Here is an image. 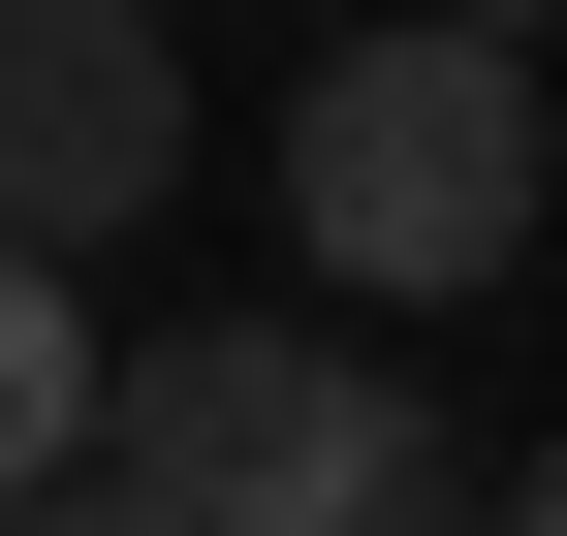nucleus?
Wrapping results in <instances>:
<instances>
[{"instance_id": "6", "label": "nucleus", "mask_w": 567, "mask_h": 536, "mask_svg": "<svg viewBox=\"0 0 567 536\" xmlns=\"http://www.w3.org/2000/svg\"><path fill=\"white\" fill-rule=\"evenodd\" d=\"M473 536H567V442H536V474H505V505H473Z\"/></svg>"}, {"instance_id": "5", "label": "nucleus", "mask_w": 567, "mask_h": 536, "mask_svg": "<svg viewBox=\"0 0 567 536\" xmlns=\"http://www.w3.org/2000/svg\"><path fill=\"white\" fill-rule=\"evenodd\" d=\"M0 536H158V505H126V474H32V505H0Z\"/></svg>"}, {"instance_id": "2", "label": "nucleus", "mask_w": 567, "mask_h": 536, "mask_svg": "<svg viewBox=\"0 0 567 536\" xmlns=\"http://www.w3.org/2000/svg\"><path fill=\"white\" fill-rule=\"evenodd\" d=\"M284 252L316 285H505L536 252V32H347L284 63Z\"/></svg>"}, {"instance_id": "7", "label": "nucleus", "mask_w": 567, "mask_h": 536, "mask_svg": "<svg viewBox=\"0 0 567 536\" xmlns=\"http://www.w3.org/2000/svg\"><path fill=\"white\" fill-rule=\"evenodd\" d=\"M442 32H536V0H442Z\"/></svg>"}, {"instance_id": "1", "label": "nucleus", "mask_w": 567, "mask_h": 536, "mask_svg": "<svg viewBox=\"0 0 567 536\" xmlns=\"http://www.w3.org/2000/svg\"><path fill=\"white\" fill-rule=\"evenodd\" d=\"M95 474L158 536H473L442 411L379 348H284V316H189V348H95Z\"/></svg>"}, {"instance_id": "4", "label": "nucleus", "mask_w": 567, "mask_h": 536, "mask_svg": "<svg viewBox=\"0 0 567 536\" xmlns=\"http://www.w3.org/2000/svg\"><path fill=\"white\" fill-rule=\"evenodd\" d=\"M32 474H95V285L0 252V505H32Z\"/></svg>"}, {"instance_id": "3", "label": "nucleus", "mask_w": 567, "mask_h": 536, "mask_svg": "<svg viewBox=\"0 0 567 536\" xmlns=\"http://www.w3.org/2000/svg\"><path fill=\"white\" fill-rule=\"evenodd\" d=\"M158 189H189L158 0H0V252H126Z\"/></svg>"}]
</instances>
